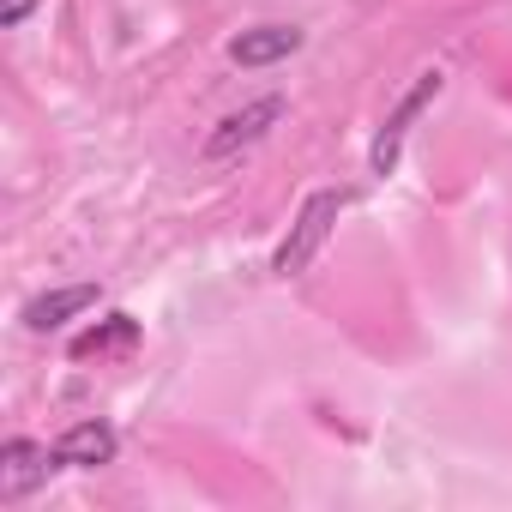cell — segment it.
I'll list each match as a JSON object with an SVG mask.
<instances>
[{
  "label": "cell",
  "instance_id": "1",
  "mask_svg": "<svg viewBox=\"0 0 512 512\" xmlns=\"http://www.w3.org/2000/svg\"><path fill=\"white\" fill-rule=\"evenodd\" d=\"M344 205H350V193H338V187H320V193H308V199H302V211H296L290 235H284V241H278V253H272V272H278V278H302V272L320 260V247L332 241V229H338Z\"/></svg>",
  "mask_w": 512,
  "mask_h": 512
},
{
  "label": "cell",
  "instance_id": "2",
  "mask_svg": "<svg viewBox=\"0 0 512 512\" xmlns=\"http://www.w3.org/2000/svg\"><path fill=\"white\" fill-rule=\"evenodd\" d=\"M440 85H446V73L440 67H428V73H416V85L398 97V109L380 121V133H374V145H368V169L386 181L392 169H398V157H404V139H410V127H416V115L440 97Z\"/></svg>",
  "mask_w": 512,
  "mask_h": 512
},
{
  "label": "cell",
  "instance_id": "3",
  "mask_svg": "<svg viewBox=\"0 0 512 512\" xmlns=\"http://www.w3.org/2000/svg\"><path fill=\"white\" fill-rule=\"evenodd\" d=\"M278 121H284V97H260V103L223 115V121L205 133V163H223V157H235V151H247V145H260Z\"/></svg>",
  "mask_w": 512,
  "mask_h": 512
},
{
  "label": "cell",
  "instance_id": "4",
  "mask_svg": "<svg viewBox=\"0 0 512 512\" xmlns=\"http://www.w3.org/2000/svg\"><path fill=\"white\" fill-rule=\"evenodd\" d=\"M49 470H61V458H55V446H37V440H7L0 446V500H31L43 482H49Z\"/></svg>",
  "mask_w": 512,
  "mask_h": 512
},
{
  "label": "cell",
  "instance_id": "5",
  "mask_svg": "<svg viewBox=\"0 0 512 512\" xmlns=\"http://www.w3.org/2000/svg\"><path fill=\"white\" fill-rule=\"evenodd\" d=\"M115 452H121V434H115L109 422H73V428L55 440L61 470H103V464H115Z\"/></svg>",
  "mask_w": 512,
  "mask_h": 512
},
{
  "label": "cell",
  "instance_id": "6",
  "mask_svg": "<svg viewBox=\"0 0 512 512\" xmlns=\"http://www.w3.org/2000/svg\"><path fill=\"white\" fill-rule=\"evenodd\" d=\"M302 43H308L302 25H253V31H241V37L229 43V61H235V67H278V61H290Z\"/></svg>",
  "mask_w": 512,
  "mask_h": 512
},
{
  "label": "cell",
  "instance_id": "7",
  "mask_svg": "<svg viewBox=\"0 0 512 512\" xmlns=\"http://www.w3.org/2000/svg\"><path fill=\"white\" fill-rule=\"evenodd\" d=\"M97 284H67V290H43V296H31L25 302V326L31 332H61L73 314H85V308H97Z\"/></svg>",
  "mask_w": 512,
  "mask_h": 512
},
{
  "label": "cell",
  "instance_id": "8",
  "mask_svg": "<svg viewBox=\"0 0 512 512\" xmlns=\"http://www.w3.org/2000/svg\"><path fill=\"white\" fill-rule=\"evenodd\" d=\"M133 344H139V320L133 314H109L103 326L73 338V356H109V350H133Z\"/></svg>",
  "mask_w": 512,
  "mask_h": 512
},
{
  "label": "cell",
  "instance_id": "9",
  "mask_svg": "<svg viewBox=\"0 0 512 512\" xmlns=\"http://www.w3.org/2000/svg\"><path fill=\"white\" fill-rule=\"evenodd\" d=\"M31 7H37V0H0V31H19L31 19Z\"/></svg>",
  "mask_w": 512,
  "mask_h": 512
}]
</instances>
